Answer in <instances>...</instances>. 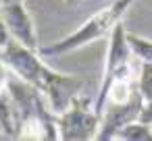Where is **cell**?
I'll list each match as a JSON object with an SVG mask.
<instances>
[{
    "label": "cell",
    "mask_w": 152,
    "mask_h": 141,
    "mask_svg": "<svg viewBox=\"0 0 152 141\" xmlns=\"http://www.w3.org/2000/svg\"><path fill=\"white\" fill-rule=\"evenodd\" d=\"M83 87H86V79L83 77H77V75H65V73H58L52 69L42 93L44 98L48 100L50 108L54 114H61L65 108H69V104L83 93Z\"/></svg>",
    "instance_id": "277c9868"
},
{
    "label": "cell",
    "mask_w": 152,
    "mask_h": 141,
    "mask_svg": "<svg viewBox=\"0 0 152 141\" xmlns=\"http://www.w3.org/2000/svg\"><path fill=\"white\" fill-rule=\"evenodd\" d=\"M137 91L144 98V102H152V62H140Z\"/></svg>",
    "instance_id": "ba28073f"
},
{
    "label": "cell",
    "mask_w": 152,
    "mask_h": 141,
    "mask_svg": "<svg viewBox=\"0 0 152 141\" xmlns=\"http://www.w3.org/2000/svg\"><path fill=\"white\" fill-rule=\"evenodd\" d=\"M9 77H11V71H9V67L4 64V60L0 58V91L7 89V81H9Z\"/></svg>",
    "instance_id": "9c48e42d"
},
{
    "label": "cell",
    "mask_w": 152,
    "mask_h": 141,
    "mask_svg": "<svg viewBox=\"0 0 152 141\" xmlns=\"http://www.w3.org/2000/svg\"><path fill=\"white\" fill-rule=\"evenodd\" d=\"M135 2V0H113L110 4H106L104 9H100L98 13H94L83 25H79L75 31H71L69 35L48 44V46H40V54L46 58L52 56H61V54H69L73 50H79L104 35H108L113 31V27L123 21L127 9Z\"/></svg>",
    "instance_id": "6da1fadb"
},
{
    "label": "cell",
    "mask_w": 152,
    "mask_h": 141,
    "mask_svg": "<svg viewBox=\"0 0 152 141\" xmlns=\"http://www.w3.org/2000/svg\"><path fill=\"white\" fill-rule=\"evenodd\" d=\"M25 2L27 0H0V21L4 23L11 40L19 42L25 48L40 50L36 23Z\"/></svg>",
    "instance_id": "3957f363"
},
{
    "label": "cell",
    "mask_w": 152,
    "mask_h": 141,
    "mask_svg": "<svg viewBox=\"0 0 152 141\" xmlns=\"http://www.w3.org/2000/svg\"><path fill=\"white\" fill-rule=\"evenodd\" d=\"M9 42H11V35H9V31H7V27H4V23L0 21V48L7 46Z\"/></svg>",
    "instance_id": "30bf717a"
},
{
    "label": "cell",
    "mask_w": 152,
    "mask_h": 141,
    "mask_svg": "<svg viewBox=\"0 0 152 141\" xmlns=\"http://www.w3.org/2000/svg\"><path fill=\"white\" fill-rule=\"evenodd\" d=\"M115 139H123V141H152V124H146L142 120H131L117 133Z\"/></svg>",
    "instance_id": "8992f818"
},
{
    "label": "cell",
    "mask_w": 152,
    "mask_h": 141,
    "mask_svg": "<svg viewBox=\"0 0 152 141\" xmlns=\"http://www.w3.org/2000/svg\"><path fill=\"white\" fill-rule=\"evenodd\" d=\"M58 135L65 141H90L96 139L100 127V114L94 110V100L86 93L77 95L69 108L56 114Z\"/></svg>",
    "instance_id": "7a4b0ae2"
},
{
    "label": "cell",
    "mask_w": 152,
    "mask_h": 141,
    "mask_svg": "<svg viewBox=\"0 0 152 141\" xmlns=\"http://www.w3.org/2000/svg\"><path fill=\"white\" fill-rule=\"evenodd\" d=\"M0 133H2V127H0Z\"/></svg>",
    "instance_id": "8fae6325"
},
{
    "label": "cell",
    "mask_w": 152,
    "mask_h": 141,
    "mask_svg": "<svg viewBox=\"0 0 152 141\" xmlns=\"http://www.w3.org/2000/svg\"><path fill=\"white\" fill-rule=\"evenodd\" d=\"M0 127L7 137H17V114L9 89L0 91Z\"/></svg>",
    "instance_id": "5b68a950"
},
{
    "label": "cell",
    "mask_w": 152,
    "mask_h": 141,
    "mask_svg": "<svg viewBox=\"0 0 152 141\" xmlns=\"http://www.w3.org/2000/svg\"><path fill=\"white\" fill-rule=\"evenodd\" d=\"M127 44L135 56V60L140 62H152V40H146L137 33H129L127 31Z\"/></svg>",
    "instance_id": "52a82bcc"
}]
</instances>
